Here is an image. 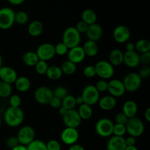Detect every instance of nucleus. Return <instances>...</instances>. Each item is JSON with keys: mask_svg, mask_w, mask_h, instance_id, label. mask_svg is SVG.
I'll return each instance as SVG.
<instances>
[{"mask_svg": "<svg viewBox=\"0 0 150 150\" xmlns=\"http://www.w3.org/2000/svg\"><path fill=\"white\" fill-rule=\"evenodd\" d=\"M4 120L6 125L9 127H18L24 120V113L21 108H13L10 106L4 112Z\"/></svg>", "mask_w": 150, "mask_h": 150, "instance_id": "f257e3e1", "label": "nucleus"}, {"mask_svg": "<svg viewBox=\"0 0 150 150\" xmlns=\"http://www.w3.org/2000/svg\"><path fill=\"white\" fill-rule=\"evenodd\" d=\"M81 35L76 29L75 26H69L64 29L62 42L66 45L68 49L80 45Z\"/></svg>", "mask_w": 150, "mask_h": 150, "instance_id": "f03ea898", "label": "nucleus"}, {"mask_svg": "<svg viewBox=\"0 0 150 150\" xmlns=\"http://www.w3.org/2000/svg\"><path fill=\"white\" fill-rule=\"evenodd\" d=\"M126 131L130 136L137 138L143 135L144 132V125L139 117H132L128 119L125 125Z\"/></svg>", "mask_w": 150, "mask_h": 150, "instance_id": "7ed1b4c3", "label": "nucleus"}, {"mask_svg": "<svg viewBox=\"0 0 150 150\" xmlns=\"http://www.w3.org/2000/svg\"><path fill=\"white\" fill-rule=\"evenodd\" d=\"M94 66L96 70V76H99L103 80L106 81L111 79L114 75V67L108 61L100 60Z\"/></svg>", "mask_w": 150, "mask_h": 150, "instance_id": "20e7f679", "label": "nucleus"}, {"mask_svg": "<svg viewBox=\"0 0 150 150\" xmlns=\"http://www.w3.org/2000/svg\"><path fill=\"white\" fill-rule=\"evenodd\" d=\"M114 123L108 118H101L95 124V131L97 134L103 138L111 137L113 135Z\"/></svg>", "mask_w": 150, "mask_h": 150, "instance_id": "39448f33", "label": "nucleus"}, {"mask_svg": "<svg viewBox=\"0 0 150 150\" xmlns=\"http://www.w3.org/2000/svg\"><path fill=\"white\" fill-rule=\"evenodd\" d=\"M16 12L10 7L0 8V29L7 30L10 29L15 23Z\"/></svg>", "mask_w": 150, "mask_h": 150, "instance_id": "423d86ee", "label": "nucleus"}, {"mask_svg": "<svg viewBox=\"0 0 150 150\" xmlns=\"http://www.w3.org/2000/svg\"><path fill=\"white\" fill-rule=\"evenodd\" d=\"M81 96L85 104L92 106L99 101L100 92L97 90L95 85H87L83 88Z\"/></svg>", "mask_w": 150, "mask_h": 150, "instance_id": "0eeeda50", "label": "nucleus"}, {"mask_svg": "<svg viewBox=\"0 0 150 150\" xmlns=\"http://www.w3.org/2000/svg\"><path fill=\"white\" fill-rule=\"evenodd\" d=\"M142 79L137 73H127L124 77L122 83L125 91L133 92L137 91L142 85Z\"/></svg>", "mask_w": 150, "mask_h": 150, "instance_id": "6e6552de", "label": "nucleus"}, {"mask_svg": "<svg viewBox=\"0 0 150 150\" xmlns=\"http://www.w3.org/2000/svg\"><path fill=\"white\" fill-rule=\"evenodd\" d=\"M16 137L19 144L27 146L35 139V131L31 126H23L18 130Z\"/></svg>", "mask_w": 150, "mask_h": 150, "instance_id": "1a4fd4ad", "label": "nucleus"}, {"mask_svg": "<svg viewBox=\"0 0 150 150\" xmlns=\"http://www.w3.org/2000/svg\"><path fill=\"white\" fill-rule=\"evenodd\" d=\"M36 54L40 60L45 62L49 61L56 55L54 45L49 42L41 44L37 48Z\"/></svg>", "mask_w": 150, "mask_h": 150, "instance_id": "9d476101", "label": "nucleus"}, {"mask_svg": "<svg viewBox=\"0 0 150 150\" xmlns=\"http://www.w3.org/2000/svg\"><path fill=\"white\" fill-rule=\"evenodd\" d=\"M35 99L38 103L41 105H46L49 103L53 98V90L45 86H39L35 92Z\"/></svg>", "mask_w": 150, "mask_h": 150, "instance_id": "9b49d317", "label": "nucleus"}, {"mask_svg": "<svg viewBox=\"0 0 150 150\" xmlns=\"http://www.w3.org/2000/svg\"><path fill=\"white\" fill-rule=\"evenodd\" d=\"M62 121L66 127L77 129L81 124V119L76 110H68L62 117Z\"/></svg>", "mask_w": 150, "mask_h": 150, "instance_id": "f8f14e48", "label": "nucleus"}, {"mask_svg": "<svg viewBox=\"0 0 150 150\" xmlns=\"http://www.w3.org/2000/svg\"><path fill=\"white\" fill-rule=\"evenodd\" d=\"M60 138L64 144L72 146L77 143L79 139V132L76 128L65 127L62 131Z\"/></svg>", "mask_w": 150, "mask_h": 150, "instance_id": "ddd939ff", "label": "nucleus"}, {"mask_svg": "<svg viewBox=\"0 0 150 150\" xmlns=\"http://www.w3.org/2000/svg\"><path fill=\"white\" fill-rule=\"evenodd\" d=\"M107 91L111 96L115 98L123 96L126 92L122 81L120 80V79H113L108 82Z\"/></svg>", "mask_w": 150, "mask_h": 150, "instance_id": "4468645a", "label": "nucleus"}, {"mask_svg": "<svg viewBox=\"0 0 150 150\" xmlns=\"http://www.w3.org/2000/svg\"><path fill=\"white\" fill-rule=\"evenodd\" d=\"M112 36L114 40L118 43H125L130 39V31L127 26L125 25H120L114 28Z\"/></svg>", "mask_w": 150, "mask_h": 150, "instance_id": "2eb2a0df", "label": "nucleus"}, {"mask_svg": "<svg viewBox=\"0 0 150 150\" xmlns=\"http://www.w3.org/2000/svg\"><path fill=\"white\" fill-rule=\"evenodd\" d=\"M18 74L14 68L9 66H1L0 67V81L11 85L16 82Z\"/></svg>", "mask_w": 150, "mask_h": 150, "instance_id": "dca6fc26", "label": "nucleus"}, {"mask_svg": "<svg viewBox=\"0 0 150 150\" xmlns=\"http://www.w3.org/2000/svg\"><path fill=\"white\" fill-rule=\"evenodd\" d=\"M67 54L69 61L76 64L82 62L86 57V54L83 51V48L80 45L69 49Z\"/></svg>", "mask_w": 150, "mask_h": 150, "instance_id": "f3484780", "label": "nucleus"}, {"mask_svg": "<svg viewBox=\"0 0 150 150\" xmlns=\"http://www.w3.org/2000/svg\"><path fill=\"white\" fill-rule=\"evenodd\" d=\"M103 34V30L102 26L97 23L89 25L87 32H86L88 40L96 42L102 38Z\"/></svg>", "mask_w": 150, "mask_h": 150, "instance_id": "a211bd4d", "label": "nucleus"}, {"mask_svg": "<svg viewBox=\"0 0 150 150\" xmlns=\"http://www.w3.org/2000/svg\"><path fill=\"white\" fill-rule=\"evenodd\" d=\"M123 63L127 67L130 68H135L140 64L139 54L136 51H125L123 57Z\"/></svg>", "mask_w": 150, "mask_h": 150, "instance_id": "6ab92c4d", "label": "nucleus"}, {"mask_svg": "<svg viewBox=\"0 0 150 150\" xmlns=\"http://www.w3.org/2000/svg\"><path fill=\"white\" fill-rule=\"evenodd\" d=\"M126 145L124 137L113 136H111L106 144V150H125Z\"/></svg>", "mask_w": 150, "mask_h": 150, "instance_id": "aec40b11", "label": "nucleus"}, {"mask_svg": "<svg viewBox=\"0 0 150 150\" xmlns=\"http://www.w3.org/2000/svg\"><path fill=\"white\" fill-rule=\"evenodd\" d=\"M98 103L100 108L103 111H110L116 107L117 100L111 95H105V96L100 98Z\"/></svg>", "mask_w": 150, "mask_h": 150, "instance_id": "412c9836", "label": "nucleus"}, {"mask_svg": "<svg viewBox=\"0 0 150 150\" xmlns=\"http://www.w3.org/2000/svg\"><path fill=\"white\" fill-rule=\"evenodd\" d=\"M138 111V105L135 101L127 100L122 106V113L128 119L136 117Z\"/></svg>", "mask_w": 150, "mask_h": 150, "instance_id": "4be33fe9", "label": "nucleus"}, {"mask_svg": "<svg viewBox=\"0 0 150 150\" xmlns=\"http://www.w3.org/2000/svg\"><path fill=\"white\" fill-rule=\"evenodd\" d=\"M42 32H43V24L40 21H33L28 26V33L33 38L39 37L42 33Z\"/></svg>", "mask_w": 150, "mask_h": 150, "instance_id": "5701e85b", "label": "nucleus"}, {"mask_svg": "<svg viewBox=\"0 0 150 150\" xmlns=\"http://www.w3.org/2000/svg\"><path fill=\"white\" fill-rule=\"evenodd\" d=\"M123 57H124V53L120 49L116 48L110 52L108 62L114 67H118L123 64Z\"/></svg>", "mask_w": 150, "mask_h": 150, "instance_id": "b1692460", "label": "nucleus"}, {"mask_svg": "<svg viewBox=\"0 0 150 150\" xmlns=\"http://www.w3.org/2000/svg\"><path fill=\"white\" fill-rule=\"evenodd\" d=\"M82 48H83V51H84L86 56L90 57H95L98 54V51H99V47H98V42H94V41L92 40H89L83 43Z\"/></svg>", "mask_w": 150, "mask_h": 150, "instance_id": "393cba45", "label": "nucleus"}, {"mask_svg": "<svg viewBox=\"0 0 150 150\" xmlns=\"http://www.w3.org/2000/svg\"><path fill=\"white\" fill-rule=\"evenodd\" d=\"M16 88L20 92H27L31 87L30 80L26 76H20L18 77L15 82Z\"/></svg>", "mask_w": 150, "mask_h": 150, "instance_id": "a878e982", "label": "nucleus"}, {"mask_svg": "<svg viewBox=\"0 0 150 150\" xmlns=\"http://www.w3.org/2000/svg\"><path fill=\"white\" fill-rule=\"evenodd\" d=\"M23 62L25 65L28 67H35L37 63L39 61L38 55L35 51H27L25 53L22 57Z\"/></svg>", "mask_w": 150, "mask_h": 150, "instance_id": "bb28decb", "label": "nucleus"}, {"mask_svg": "<svg viewBox=\"0 0 150 150\" xmlns=\"http://www.w3.org/2000/svg\"><path fill=\"white\" fill-rule=\"evenodd\" d=\"M81 18V21H83L89 26V25L97 23L98 16H97L96 13L92 9H86L82 12Z\"/></svg>", "mask_w": 150, "mask_h": 150, "instance_id": "cd10ccee", "label": "nucleus"}, {"mask_svg": "<svg viewBox=\"0 0 150 150\" xmlns=\"http://www.w3.org/2000/svg\"><path fill=\"white\" fill-rule=\"evenodd\" d=\"M45 75L51 80L57 81L62 77L63 73L60 67H58V66L56 65H52L48 67V70H47Z\"/></svg>", "mask_w": 150, "mask_h": 150, "instance_id": "c85d7f7f", "label": "nucleus"}, {"mask_svg": "<svg viewBox=\"0 0 150 150\" xmlns=\"http://www.w3.org/2000/svg\"><path fill=\"white\" fill-rule=\"evenodd\" d=\"M77 111L81 120H89L92 117V114H93V110H92V106L86 105L85 103L79 105V110Z\"/></svg>", "mask_w": 150, "mask_h": 150, "instance_id": "c756f323", "label": "nucleus"}, {"mask_svg": "<svg viewBox=\"0 0 150 150\" xmlns=\"http://www.w3.org/2000/svg\"><path fill=\"white\" fill-rule=\"evenodd\" d=\"M135 51L139 54L150 51V42L146 39L139 40L135 43Z\"/></svg>", "mask_w": 150, "mask_h": 150, "instance_id": "7c9ffc66", "label": "nucleus"}, {"mask_svg": "<svg viewBox=\"0 0 150 150\" xmlns=\"http://www.w3.org/2000/svg\"><path fill=\"white\" fill-rule=\"evenodd\" d=\"M60 68H61L63 74L68 75V76H71V75L74 74L76 72V70H77L76 64L71 62L69 60H66V61L63 62L61 64Z\"/></svg>", "mask_w": 150, "mask_h": 150, "instance_id": "2f4dec72", "label": "nucleus"}, {"mask_svg": "<svg viewBox=\"0 0 150 150\" xmlns=\"http://www.w3.org/2000/svg\"><path fill=\"white\" fill-rule=\"evenodd\" d=\"M62 106L64 107L67 110L74 109L76 106V98L71 95H67L65 98L62 100Z\"/></svg>", "mask_w": 150, "mask_h": 150, "instance_id": "473e14b6", "label": "nucleus"}, {"mask_svg": "<svg viewBox=\"0 0 150 150\" xmlns=\"http://www.w3.org/2000/svg\"><path fill=\"white\" fill-rule=\"evenodd\" d=\"M12 86L9 83L0 81V98H10L12 95Z\"/></svg>", "mask_w": 150, "mask_h": 150, "instance_id": "72a5a7b5", "label": "nucleus"}, {"mask_svg": "<svg viewBox=\"0 0 150 150\" xmlns=\"http://www.w3.org/2000/svg\"><path fill=\"white\" fill-rule=\"evenodd\" d=\"M29 21V16L24 11H18L15 13V23L19 25H24Z\"/></svg>", "mask_w": 150, "mask_h": 150, "instance_id": "f704fd0d", "label": "nucleus"}, {"mask_svg": "<svg viewBox=\"0 0 150 150\" xmlns=\"http://www.w3.org/2000/svg\"><path fill=\"white\" fill-rule=\"evenodd\" d=\"M26 148L27 150H48L45 142L39 139H35L26 146Z\"/></svg>", "mask_w": 150, "mask_h": 150, "instance_id": "c9c22d12", "label": "nucleus"}, {"mask_svg": "<svg viewBox=\"0 0 150 150\" xmlns=\"http://www.w3.org/2000/svg\"><path fill=\"white\" fill-rule=\"evenodd\" d=\"M48 67L49 66L48 65L47 62L42 61V60H39L36 65L35 66V70H36L37 73L39 75H45Z\"/></svg>", "mask_w": 150, "mask_h": 150, "instance_id": "e433bc0d", "label": "nucleus"}, {"mask_svg": "<svg viewBox=\"0 0 150 150\" xmlns=\"http://www.w3.org/2000/svg\"><path fill=\"white\" fill-rule=\"evenodd\" d=\"M67 94V90L64 86H57L54 89V90L53 91V96L55 97V98H59L60 100H62L63 98H65Z\"/></svg>", "mask_w": 150, "mask_h": 150, "instance_id": "4c0bfd02", "label": "nucleus"}, {"mask_svg": "<svg viewBox=\"0 0 150 150\" xmlns=\"http://www.w3.org/2000/svg\"><path fill=\"white\" fill-rule=\"evenodd\" d=\"M126 127L124 125L114 124V128H113V135L115 136H120V137H124L126 134Z\"/></svg>", "mask_w": 150, "mask_h": 150, "instance_id": "58836bf2", "label": "nucleus"}, {"mask_svg": "<svg viewBox=\"0 0 150 150\" xmlns=\"http://www.w3.org/2000/svg\"><path fill=\"white\" fill-rule=\"evenodd\" d=\"M54 50H55V54L59 56H64L67 54L69 49L64 43L62 42H60L54 45Z\"/></svg>", "mask_w": 150, "mask_h": 150, "instance_id": "ea45409f", "label": "nucleus"}, {"mask_svg": "<svg viewBox=\"0 0 150 150\" xmlns=\"http://www.w3.org/2000/svg\"><path fill=\"white\" fill-rule=\"evenodd\" d=\"M10 107L13 108H20L21 104V98L18 95H11L9 100Z\"/></svg>", "mask_w": 150, "mask_h": 150, "instance_id": "a19ab883", "label": "nucleus"}, {"mask_svg": "<svg viewBox=\"0 0 150 150\" xmlns=\"http://www.w3.org/2000/svg\"><path fill=\"white\" fill-rule=\"evenodd\" d=\"M83 76L86 78H93L96 76V70H95V66L94 65H88L84 67L83 70Z\"/></svg>", "mask_w": 150, "mask_h": 150, "instance_id": "79ce46f5", "label": "nucleus"}, {"mask_svg": "<svg viewBox=\"0 0 150 150\" xmlns=\"http://www.w3.org/2000/svg\"><path fill=\"white\" fill-rule=\"evenodd\" d=\"M46 144V147L48 150H61V144H60L59 142L57 140H52L48 141L47 143H45Z\"/></svg>", "mask_w": 150, "mask_h": 150, "instance_id": "37998d69", "label": "nucleus"}, {"mask_svg": "<svg viewBox=\"0 0 150 150\" xmlns=\"http://www.w3.org/2000/svg\"><path fill=\"white\" fill-rule=\"evenodd\" d=\"M95 86L99 92H106L107 89H108V82L105 80L100 79V80H99L97 82Z\"/></svg>", "mask_w": 150, "mask_h": 150, "instance_id": "c03bdc74", "label": "nucleus"}, {"mask_svg": "<svg viewBox=\"0 0 150 150\" xmlns=\"http://www.w3.org/2000/svg\"><path fill=\"white\" fill-rule=\"evenodd\" d=\"M76 30L81 35V34H86L87 32V29L89 28V25L83 22V21H80L76 23V26H75Z\"/></svg>", "mask_w": 150, "mask_h": 150, "instance_id": "a18cd8bd", "label": "nucleus"}, {"mask_svg": "<svg viewBox=\"0 0 150 150\" xmlns=\"http://www.w3.org/2000/svg\"><path fill=\"white\" fill-rule=\"evenodd\" d=\"M19 144V142L16 136H10L6 140V146L8 149H13L16 146Z\"/></svg>", "mask_w": 150, "mask_h": 150, "instance_id": "49530a36", "label": "nucleus"}, {"mask_svg": "<svg viewBox=\"0 0 150 150\" xmlns=\"http://www.w3.org/2000/svg\"><path fill=\"white\" fill-rule=\"evenodd\" d=\"M114 120H115V124H120V125H125L126 123L127 122V120H128V118L123 114L122 113H119L114 117Z\"/></svg>", "mask_w": 150, "mask_h": 150, "instance_id": "de8ad7c7", "label": "nucleus"}, {"mask_svg": "<svg viewBox=\"0 0 150 150\" xmlns=\"http://www.w3.org/2000/svg\"><path fill=\"white\" fill-rule=\"evenodd\" d=\"M138 74L142 78V79H146L150 75V67L149 65H143L140 68Z\"/></svg>", "mask_w": 150, "mask_h": 150, "instance_id": "09e8293b", "label": "nucleus"}, {"mask_svg": "<svg viewBox=\"0 0 150 150\" xmlns=\"http://www.w3.org/2000/svg\"><path fill=\"white\" fill-rule=\"evenodd\" d=\"M139 58H140V64L142 63L143 65H149L150 63V51L139 54Z\"/></svg>", "mask_w": 150, "mask_h": 150, "instance_id": "8fccbe9b", "label": "nucleus"}, {"mask_svg": "<svg viewBox=\"0 0 150 150\" xmlns=\"http://www.w3.org/2000/svg\"><path fill=\"white\" fill-rule=\"evenodd\" d=\"M48 104H49L52 108H56V109H59V108L62 106V100L53 96V98H51V100H50Z\"/></svg>", "mask_w": 150, "mask_h": 150, "instance_id": "3c124183", "label": "nucleus"}, {"mask_svg": "<svg viewBox=\"0 0 150 150\" xmlns=\"http://www.w3.org/2000/svg\"><path fill=\"white\" fill-rule=\"evenodd\" d=\"M125 143L127 146H136V138L129 136L127 139H125Z\"/></svg>", "mask_w": 150, "mask_h": 150, "instance_id": "603ef678", "label": "nucleus"}, {"mask_svg": "<svg viewBox=\"0 0 150 150\" xmlns=\"http://www.w3.org/2000/svg\"><path fill=\"white\" fill-rule=\"evenodd\" d=\"M68 150H86L84 149L83 146L81 144H75L70 146Z\"/></svg>", "mask_w": 150, "mask_h": 150, "instance_id": "864d4df0", "label": "nucleus"}, {"mask_svg": "<svg viewBox=\"0 0 150 150\" xmlns=\"http://www.w3.org/2000/svg\"><path fill=\"white\" fill-rule=\"evenodd\" d=\"M135 51V43L132 42H128L126 43V51Z\"/></svg>", "mask_w": 150, "mask_h": 150, "instance_id": "5fc2aeb1", "label": "nucleus"}, {"mask_svg": "<svg viewBox=\"0 0 150 150\" xmlns=\"http://www.w3.org/2000/svg\"><path fill=\"white\" fill-rule=\"evenodd\" d=\"M8 2L13 5H20L24 2V0H8Z\"/></svg>", "mask_w": 150, "mask_h": 150, "instance_id": "6e6d98bb", "label": "nucleus"}, {"mask_svg": "<svg viewBox=\"0 0 150 150\" xmlns=\"http://www.w3.org/2000/svg\"><path fill=\"white\" fill-rule=\"evenodd\" d=\"M144 118L147 122H150V108H147L144 112Z\"/></svg>", "mask_w": 150, "mask_h": 150, "instance_id": "4d7b16f0", "label": "nucleus"}, {"mask_svg": "<svg viewBox=\"0 0 150 150\" xmlns=\"http://www.w3.org/2000/svg\"><path fill=\"white\" fill-rule=\"evenodd\" d=\"M67 111H68V110L66 109V108L63 106H61L59 108V114L62 116V117L65 115L66 113L67 112Z\"/></svg>", "mask_w": 150, "mask_h": 150, "instance_id": "13d9d810", "label": "nucleus"}, {"mask_svg": "<svg viewBox=\"0 0 150 150\" xmlns=\"http://www.w3.org/2000/svg\"><path fill=\"white\" fill-rule=\"evenodd\" d=\"M76 105H79L84 103L83 100V98H82L81 96H79L77 97V98H76Z\"/></svg>", "mask_w": 150, "mask_h": 150, "instance_id": "bf43d9fd", "label": "nucleus"}, {"mask_svg": "<svg viewBox=\"0 0 150 150\" xmlns=\"http://www.w3.org/2000/svg\"><path fill=\"white\" fill-rule=\"evenodd\" d=\"M11 150H27V148H26V146H23V145H21V144H18V146H16V147H14Z\"/></svg>", "mask_w": 150, "mask_h": 150, "instance_id": "052dcab7", "label": "nucleus"}, {"mask_svg": "<svg viewBox=\"0 0 150 150\" xmlns=\"http://www.w3.org/2000/svg\"><path fill=\"white\" fill-rule=\"evenodd\" d=\"M125 150H139L136 146H127Z\"/></svg>", "mask_w": 150, "mask_h": 150, "instance_id": "680f3d73", "label": "nucleus"}, {"mask_svg": "<svg viewBox=\"0 0 150 150\" xmlns=\"http://www.w3.org/2000/svg\"><path fill=\"white\" fill-rule=\"evenodd\" d=\"M2 62H3V60H2V57H1V54H0V67L2 66Z\"/></svg>", "mask_w": 150, "mask_h": 150, "instance_id": "e2e57ef3", "label": "nucleus"}, {"mask_svg": "<svg viewBox=\"0 0 150 150\" xmlns=\"http://www.w3.org/2000/svg\"><path fill=\"white\" fill-rule=\"evenodd\" d=\"M1 117H0V127H1Z\"/></svg>", "mask_w": 150, "mask_h": 150, "instance_id": "0e129e2a", "label": "nucleus"}]
</instances>
